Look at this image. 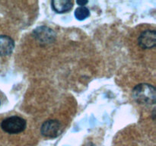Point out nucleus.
<instances>
[{"label": "nucleus", "instance_id": "nucleus-8", "mask_svg": "<svg viewBox=\"0 0 156 146\" xmlns=\"http://www.w3.org/2000/svg\"><path fill=\"white\" fill-rule=\"evenodd\" d=\"M90 15V11L85 6H80L75 11V16L79 21H83Z\"/></svg>", "mask_w": 156, "mask_h": 146}, {"label": "nucleus", "instance_id": "nucleus-3", "mask_svg": "<svg viewBox=\"0 0 156 146\" xmlns=\"http://www.w3.org/2000/svg\"><path fill=\"white\" fill-rule=\"evenodd\" d=\"M62 132V124L56 120H50L44 122L41 128V134L48 138H56L59 136Z\"/></svg>", "mask_w": 156, "mask_h": 146}, {"label": "nucleus", "instance_id": "nucleus-6", "mask_svg": "<svg viewBox=\"0 0 156 146\" xmlns=\"http://www.w3.org/2000/svg\"><path fill=\"white\" fill-rule=\"evenodd\" d=\"M35 34L36 37L41 42H44L45 43H50L53 40V38L55 37L54 33L51 29L46 27H38L35 30Z\"/></svg>", "mask_w": 156, "mask_h": 146}, {"label": "nucleus", "instance_id": "nucleus-5", "mask_svg": "<svg viewBox=\"0 0 156 146\" xmlns=\"http://www.w3.org/2000/svg\"><path fill=\"white\" fill-rule=\"evenodd\" d=\"M14 47L15 42L12 38L5 35H0V56L11 54Z\"/></svg>", "mask_w": 156, "mask_h": 146}, {"label": "nucleus", "instance_id": "nucleus-4", "mask_svg": "<svg viewBox=\"0 0 156 146\" xmlns=\"http://www.w3.org/2000/svg\"><path fill=\"white\" fill-rule=\"evenodd\" d=\"M155 30H146L140 35L138 43L143 49H151L155 46Z\"/></svg>", "mask_w": 156, "mask_h": 146}, {"label": "nucleus", "instance_id": "nucleus-7", "mask_svg": "<svg viewBox=\"0 0 156 146\" xmlns=\"http://www.w3.org/2000/svg\"><path fill=\"white\" fill-rule=\"evenodd\" d=\"M52 8L56 13H65L73 8V2L69 0H54L52 2Z\"/></svg>", "mask_w": 156, "mask_h": 146}, {"label": "nucleus", "instance_id": "nucleus-1", "mask_svg": "<svg viewBox=\"0 0 156 146\" xmlns=\"http://www.w3.org/2000/svg\"><path fill=\"white\" fill-rule=\"evenodd\" d=\"M133 95L136 101L141 104L155 103V89L149 84H140L134 88Z\"/></svg>", "mask_w": 156, "mask_h": 146}, {"label": "nucleus", "instance_id": "nucleus-2", "mask_svg": "<svg viewBox=\"0 0 156 146\" xmlns=\"http://www.w3.org/2000/svg\"><path fill=\"white\" fill-rule=\"evenodd\" d=\"M26 125L25 120L18 116H12L2 122L1 128L9 134H18L25 129Z\"/></svg>", "mask_w": 156, "mask_h": 146}, {"label": "nucleus", "instance_id": "nucleus-9", "mask_svg": "<svg viewBox=\"0 0 156 146\" xmlns=\"http://www.w3.org/2000/svg\"><path fill=\"white\" fill-rule=\"evenodd\" d=\"M76 2L80 6H85V5H86L88 3V1H77Z\"/></svg>", "mask_w": 156, "mask_h": 146}]
</instances>
